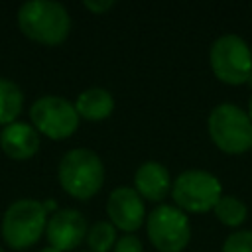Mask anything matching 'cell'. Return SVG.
Segmentation results:
<instances>
[{"label":"cell","instance_id":"cell-3","mask_svg":"<svg viewBox=\"0 0 252 252\" xmlns=\"http://www.w3.org/2000/svg\"><path fill=\"white\" fill-rule=\"evenodd\" d=\"M213 144L224 154H244L252 150V120L246 110L232 102L213 106L207 118Z\"/></svg>","mask_w":252,"mask_h":252},{"label":"cell","instance_id":"cell-7","mask_svg":"<svg viewBox=\"0 0 252 252\" xmlns=\"http://www.w3.org/2000/svg\"><path fill=\"white\" fill-rule=\"evenodd\" d=\"M146 234L158 252H183L191 240V222L175 205H158L146 217Z\"/></svg>","mask_w":252,"mask_h":252},{"label":"cell","instance_id":"cell-11","mask_svg":"<svg viewBox=\"0 0 252 252\" xmlns=\"http://www.w3.org/2000/svg\"><path fill=\"white\" fill-rule=\"evenodd\" d=\"M171 187H173V179H171L169 169L163 163L150 159L136 167L134 189L138 191L142 199L159 203L171 193Z\"/></svg>","mask_w":252,"mask_h":252},{"label":"cell","instance_id":"cell-16","mask_svg":"<svg viewBox=\"0 0 252 252\" xmlns=\"http://www.w3.org/2000/svg\"><path fill=\"white\" fill-rule=\"evenodd\" d=\"M89 252H110L116 244V228L110 220H96L87 230Z\"/></svg>","mask_w":252,"mask_h":252},{"label":"cell","instance_id":"cell-6","mask_svg":"<svg viewBox=\"0 0 252 252\" xmlns=\"http://www.w3.org/2000/svg\"><path fill=\"white\" fill-rule=\"evenodd\" d=\"M47 226V211L37 199L14 201L2 219V238L8 246L24 250L39 240Z\"/></svg>","mask_w":252,"mask_h":252},{"label":"cell","instance_id":"cell-2","mask_svg":"<svg viewBox=\"0 0 252 252\" xmlns=\"http://www.w3.org/2000/svg\"><path fill=\"white\" fill-rule=\"evenodd\" d=\"M57 177L71 197L91 199L104 183V163L96 152L89 148H73L61 158Z\"/></svg>","mask_w":252,"mask_h":252},{"label":"cell","instance_id":"cell-17","mask_svg":"<svg viewBox=\"0 0 252 252\" xmlns=\"http://www.w3.org/2000/svg\"><path fill=\"white\" fill-rule=\"evenodd\" d=\"M222 252H252V230H234L222 242Z\"/></svg>","mask_w":252,"mask_h":252},{"label":"cell","instance_id":"cell-21","mask_svg":"<svg viewBox=\"0 0 252 252\" xmlns=\"http://www.w3.org/2000/svg\"><path fill=\"white\" fill-rule=\"evenodd\" d=\"M248 116H250V120H252V96H250V100H248Z\"/></svg>","mask_w":252,"mask_h":252},{"label":"cell","instance_id":"cell-4","mask_svg":"<svg viewBox=\"0 0 252 252\" xmlns=\"http://www.w3.org/2000/svg\"><path fill=\"white\" fill-rule=\"evenodd\" d=\"M209 63L220 83L244 85L252 77V47L236 33H222L211 43Z\"/></svg>","mask_w":252,"mask_h":252},{"label":"cell","instance_id":"cell-18","mask_svg":"<svg viewBox=\"0 0 252 252\" xmlns=\"http://www.w3.org/2000/svg\"><path fill=\"white\" fill-rule=\"evenodd\" d=\"M112 252H144V244L136 234H122L116 238Z\"/></svg>","mask_w":252,"mask_h":252},{"label":"cell","instance_id":"cell-8","mask_svg":"<svg viewBox=\"0 0 252 252\" xmlns=\"http://www.w3.org/2000/svg\"><path fill=\"white\" fill-rule=\"evenodd\" d=\"M30 118L33 122V128L45 134L47 138L63 140L75 134L81 116L77 114L75 104L67 98L57 94H43L32 104Z\"/></svg>","mask_w":252,"mask_h":252},{"label":"cell","instance_id":"cell-19","mask_svg":"<svg viewBox=\"0 0 252 252\" xmlns=\"http://www.w3.org/2000/svg\"><path fill=\"white\" fill-rule=\"evenodd\" d=\"M83 6L87 10H91L93 14H104L114 6V2L112 0H85Z\"/></svg>","mask_w":252,"mask_h":252},{"label":"cell","instance_id":"cell-1","mask_svg":"<svg viewBox=\"0 0 252 252\" xmlns=\"http://www.w3.org/2000/svg\"><path fill=\"white\" fill-rule=\"evenodd\" d=\"M18 26L30 39L43 45H59L69 37L71 16L55 0H30L18 10Z\"/></svg>","mask_w":252,"mask_h":252},{"label":"cell","instance_id":"cell-9","mask_svg":"<svg viewBox=\"0 0 252 252\" xmlns=\"http://www.w3.org/2000/svg\"><path fill=\"white\" fill-rule=\"evenodd\" d=\"M106 215L114 228L124 234H134L142 224H146L144 199L134 187L128 185H118L110 191L106 199Z\"/></svg>","mask_w":252,"mask_h":252},{"label":"cell","instance_id":"cell-13","mask_svg":"<svg viewBox=\"0 0 252 252\" xmlns=\"http://www.w3.org/2000/svg\"><path fill=\"white\" fill-rule=\"evenodd\" d=\"M75 110L81 118L87 120H104L114 110V96L108 89L102 87H89L79 93L75 100Z\"/></svg>","mask_w":252,"mask_h":252},{"label":"cell","instance_id":"cell-15","mask_svg":"<svg viewBox=\"0 0 252 252\" xmlns=\"http://www.w3.org/2000/svg\"><path fill=\"white\" fill-rule=\"evenodd\" d=\"M217 220L224 226H230V228H238L240 224L246 222L248 219V207L242 199L234 197V195H222L219 199V203L215 205L213 209Z\"/></svg>","mask_w":252,"mask_h":252},{"label":"cell","instance_id":"cell-23","mask_svg":"<svg viewBox=\"0 0 252 252\" xmlns=\"http://www.w3.org/2000/svg\"><path fill=\"white\" fill-rule=\"evenodd\" d=\"M0 252H6V250H4V248H2V246H0Z\"/></svg>","mask_w":252,"mask_h":252},{"label":"cell","instance_id":"cell-5","mask_svg":"<svg viewBox=\"0 0 252 252\" xmlns=\"http://www.w3.org/2000/svg\"><path fill=\"white\" fill-rule=\"evenodd\" d=\"M171 197L183 213L201 215L215 209L222 197V183L207 169H185L173 179Z\"/></svg>","mask_w":252,"mask_h":252},{"label":"cell","instance_id":"cell-10","mask_svg":"<svg viewBox=\"0 0 252 252\" xmlns=\"http://www.w3.org/2000/svg\"><path fill=\"white\" fill-rule=\"evenodd\" d=\"M87 219L77 209H57L49 219L45 226V234L49 240V246L67 252L77 248L87 238Z\"/></svg>","mask_w":252,"mask_h":252},{"label":"cell","instance_id":"cell-22","mask_svg":"<svg viewBox=\"0 0 252 252\" xmlns=\"http://www.w3.org/2000/svg\"><path fill=\"white\" fill-rule=\"evenodd\" d=\"M41 252H61V250H57V248H53V246H47V248H43Z\"/></svg>","mask_w":252,"mask_h":252},{"label":"cell","instance_id":"cell-14","mask_svg":"<svg viewBox=\"0 0 252 252\" xmlns=\"http://www.w3.org/2000/svg\"><path fill=\"white\" fill-rule=\"evenodd\" d=\"M24 94L22 89L10 81L0 77V124H12L16 122V116L22 112Z\"/></svg>","mask_w":252,"mask_h":252},{"label":"cell","instance_id":"cell-20","mask_svg":"<svg viewBox=\"0 0 252 252\" xmlns=\"http://www.w3.org/2000/svg\"><path fill=\"white\" fill-rule=\"evenodd\" d=\"M55 205H57V203H55L53 199H49V201H45V203H43L45 211H55Z\"/></svg>","mask_w":252,"mask_h":252},{"label":"cell","instance_id":"cell-12","mask_svg":"<svg viewBox=\"0 0 252 252\" xmlns=\"http://www.w3.org/2000/svg\"><path fill=\"white\" fill-rule=\"evenodd\" d=\"M0 146L12 159H30L39 150V134L26 122H12L0 132Z\"/></svg>","mask_w":252,"mask_h":252}]
</instances>
